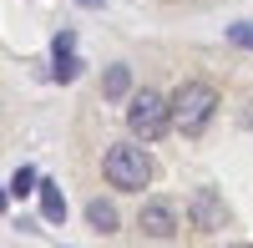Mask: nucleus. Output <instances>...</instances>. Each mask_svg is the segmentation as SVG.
<instances>
[{
    "label": "nucleus",
    "mask_w": 253,
    "mask_h": 248,
    "mask_svg": "<svg viewBox=\"0 0 253 248\" xmlns=\"http://www.w3.org/2000/svg\"><path fill=\"white\" fill-rule=\"evenodd\" d=\"M51 51H76V36H71V31H61V36L51 41Z\"/></svg>",
    "instance_id": "obj_12"
},
{
    "label": "nucleus",
    "mask_w": 253,
    "mask_h": 248,
    "mask_svg": "<svg viewBox=\"0 0 253 248\" xmlns=\"http://www.w3.org/2000/svg\"><path fill=\"white\" fill-rule=\"evenodd\" d=\"M86 223H91L96 233H117V223H122V218H117V208H112L107 198H91V203H86Z\"/></svg>",
    "instance_id": "obj_7"
},
{
    "label": "nucleus",
    "mask_w": 253,
    "mask_h": 248,
    "mask_svg": "<svg viewBox=\"0 0 253 248\" xmlns=\"http://www.w3.org/2000/svg\"><path fill=\"white\" fill-rule=\"evenodd\" d=\"M126 127L137 142H162L172 132V96H162L157 86H142L126 96Z\"/></svg>",
    "instance_id": "obj_1"
},
{
    "label": "nucleus",
    "mask_w": 253,
    "mask_h": 248,
    "mask_svg": "<svg viewBox=\"0 0 253 248\" xmlns=\"http://www.w3.org/2000/svg\"><path fill=\"white\" fill-rule=\"evenodd\" d=\"M101 91H107V101H122V96H132V66H107V76H101Z\"/></svg>",
    "instance_id": "obj_6"
},
{
    "label": "nucleus",
    "mask_w": 253,
    "mask_h": 248,
    "mask_svg": "<svg viewBox=\"0 0 253 248\" xmlns=\"http://www.w3.org/2000/svg\"><path fill=\"white\" fill-rule=\"evenodd\" d=\"M213 112H218V91L208 86V81H182L172 91V127L182 137H198L208 122H213Z\"/></svg>",
    "instance_id": "obj_3"
},
{
    "label": "nucleus",
    "mask_w": 253,
    "mask_h": 248,
    "mask_svg": "<svg viewBox=\"0 0 253 248\" xmlns=\"http://www.w3.org/2000/svg\"><path fill=\"white\" fill-rule=\"evenodd\" d=\"M137 228H142V238L167 243V238H177V213L167 208V203H147L142 218H137Z\"/></svg>",
    "instance_id": "obj_4"
},
{
    "label": "nucleus",
    "mask_w": 253,
    "mask_h": 248,
    "mask_svg": "<svg viewBox=\"0 0 253 248\" xmlns=\"http://www.w3.org/2000/svg\"><path fill=\"white\" fill-rule=\"evenodd\" d=\"M36 182H41L36 167H20V172L10 177V198H31V193H36Z\"/></svg>",
    "instance_id": "obj_10"
},
{
    "label": "nucleus",
    "mask_w": 253,
    "mask_h": 248,
    "mask_svg": "<svg viewBox=\"0 0 253 248\" xmlns=\"http://www.w3.org/2000/svg\"><path fill=\"white\" fill-rule=\"evenodd\" d=\"M5 203H10V188H0V213H5Z\"/></svg>",
    "instance_id": "obj_13"
},
{
    "label": "nucleus",
    "mask_w": 253,
    "mask_h": 248,
    "mask_svg": "<svg viewBox=\"0 0 253 248\" xmlns=\"http://www.w3.org/2000/svg\"><path fill=\"white\" fill-rule=\"evenodd\" d=\"M228 41H233L238 51H253V20H238V26H228Z\"/></svg>",
    "instance_id": "obj_11"
},
{
    "label": "nucleus",
    "mask_w": 253,
    "mask_h": 248,
    "mask_svg": "<svg viewBox=\"0 0 253 248\" xmlns=\"http://www.w3.org/2000/svg\"><path fill=\"white\" fill-rule=\"evenodd\" d=\"M36 193H41V218H46V223H66V198H61V188L51 177H41Z\"/></svg>",
    "instance_id": "obj_5"
},
{
    "label": "nucleus",
    "mask_w": 253,
    "mask_h": 248,
    "mask_svg": "<svg viewBox=\"0 0 253 248\" xmlns=\"http://www.w3.org/2000/svg\"><path fill=\"white\" fill-rule=\"evenodd\" d=\"M76 76H81V61H76L71 51H56V71H51V81H61V86H71Z\"/></svg>",
    "instance_id": "obj_9"
},
{
    "label": "nucleus",
    "mask_w": 253,
    "mask_h": 248,
    "mask_svg": "<svg viewBox=\"0 0 253 248\" xmlns=\"http://www.w3.org/2000/svg\"><path fill=\"white\" fill-rule=\"evenodd\" d=\"M81 5H91V10H96V5H101V0H81Z\"/></svg>",
    "instance_id": "obj_14"
},
{
    "label": "nucleus",
    "mask_w": 253,
    "mask_h": 248,
    "mask_svg": "<svg viewBox=\"0 0 253 248\" xmlns=\"http://www.w3.org/2000/svg\"><path fill=\"white\" fill-rule=\"evenodd\" d=\"M193 223H208V228H218V223H223V208H218L213 193H198V198H193Z\"/></svg>",
    "instance_id": "obj_8"
},
{
    "label": "nucleus",
    "mask_w": 253,
    "mask_h": 248,
    "mask_svg": "<svg viewBox=\"0 0 253 248\" xmlns=\"http://www.w3.org/2000/svg\"><path fill=\"white\" fill-rule=\"evenodd\" d=\"M101 172H107V182L117 193H142L152 182V157L137 142H112L107 157H101Z\"/></svg>",
    "instance_id": "obj_2"
}]
</instances>
